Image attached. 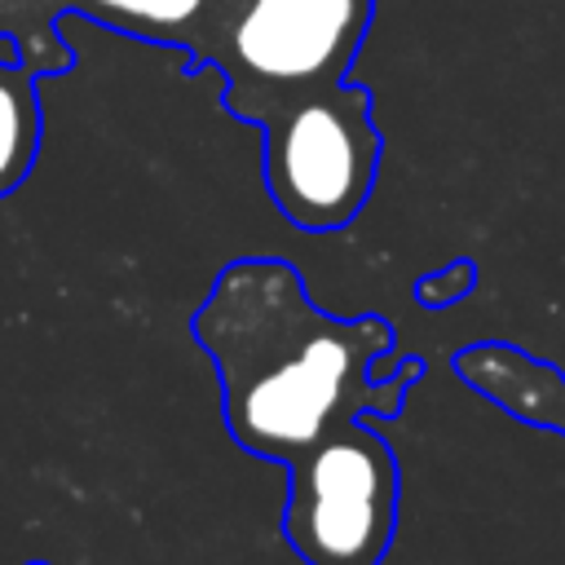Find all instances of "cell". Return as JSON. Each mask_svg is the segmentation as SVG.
I'll return each mask as SVG.
<instances>
[{
  "instance_id": "cell-1",
  "label": "cell",
  "mask_w": 565,
  "mask_h": 565,
  "mask_svg": "<svg viewBox=\"0 0 565 565\" xmlns=\"http://www.w3.org/2000/svg\"><path fill=\"white\" fill-rule=\"evenodd\" d=\"M190 335L216 366L234 446L278 468L362 415L397 419L406 388L424 380L419 358L371 380V366L397 353V327L380 313H322L300 269L274 256L230 260L194 309Z\"/></svg>"
},
{
  "instance_id": "cell-7",
  "label": "cell",
  "mask_w": 565,
  "mask_h": 565,
  "mask_svg": "<svg viewBox=\"0 0 565 565\" xmlns=\"http://www.w3.org/2000/svg\"><path fill=\"white\" fill-rule=\"evenodd\" d=\"M40 150V102L26 71L0 62V194L18 190Z\"/></svg>"
},
{
  "instance_id": "cell-2",
  "label": "cell",
  "mask_w": 565,
  "mask_h": 565,
  "mask_svg": "<svg viewBox=\"0 0 565 565\" xmlns=\"http://www.w3.org/2000/svg\"><path fill=\"white\" fill-rule=\"evenodd\" d=\"M375 0H230L203 53L225 79V110L260 124L274 106L349 79L371 31Z\"/></svg>"
},
{
  "instance_id": "cell-3",
  "label": "cell",
  "mask_w": 565,
  "mask_h": 565,
  "mask_svg": "<svg viewBox=\"0 0 565 565\" xmlns=\"http://www.w3.org/2000/svg\"><path fill=\"white\" fill-rule=\"evenodd\" d=\"M256 128L265 132V190L296 230L331 234L366 207L384 154L366 84L300 93Z\"/></svg>"
},
{
  "instance_id": "cell-4",
  "label": "cell",
  "mask_w": 565,
  "mask_h": 565,
  "mask_svg": "<svg viewBox=\"0 0 565 565\" xmlns=\"http://www.w3.org/2000/svg\"><path fill=\"white\" fill-rule=\"evenodd\" d=\"M287 468L282 539L305 565H380L397 534V450L371 415L335 428Z\"/></svg>"
},
{
  "instance_id": "cell-8",
  "label": "cell",
  "mask_w": 565,
  "mask_h": 565,
  "mask_svg": "<svg viewBox=\"0 0 565 565\" xmlns=\"http://www.w3.org/2000/svg\"><path fill=\"white\" fill-rule=\"evenodd\" d=\"M472 291H477V265H472L468 256H459V260L441 265L437 274L415 278L411 300L424 305V309H450V305H459V300L472 296Z\"/></svg>"
},
{
  "instance_id": "cell-6",
  "label": "cell",
  "mask_w": 565,
  "mask_h": 565,
  "mask_svg": "<svg viewBox=\"0 0 565 565\" xmlns=\"http://www.w3.org/2000/svg\"><path fill=\"white\" fill-rule=\"evenodd\" d=\"M97 22L119 26L128 35L154 40V44H181L190 53V71L203 66V53L212 49L230 0H79Z\"/></svg>"
},
{
  "instance_id": "cell-9",
  "label": "cell",
  "mask_w": 565,
  "mask_h": 565,
  "mask_svg": "<svg viewBox=\"0 0 565 565\" xmlns=\"http://www.w3.org/2000/svg\"><path fill=\"white\" fill-rule=\"evenodd\" d=\"M31 565H44V561H31Z\"/></svg>"
},
{
  "instance_id": "cell-5",
  "label": "cell",
  "mask_w": 565,
  "mask_h": 565,
  "mask_svg": "<svg viewBox=\"0 0 565 565\" xmlns=\"http://www.w3.org/2000/svg\"><path fill=\"white\" fill-rule=\"evenodd\" d=\"M455 375L477 388L486 402L508 411L530 428H547L565 437V371L508 344V340H477L450 353Z\"/></svg>"
}]
</instances>
